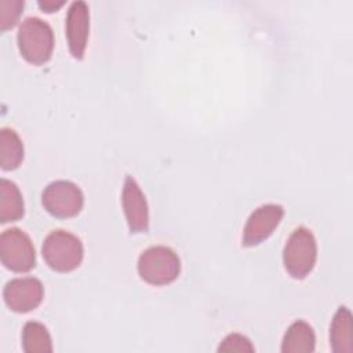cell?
<instances>
[{
	"instance_id": "cell-1",
	"label": "cell",
	"mask_w": 353,
	"mask_h": 353,
	"mask_svg": "<svg viewBox=\"0 0 353 353\" xmlns=\"http://www.w3.org/2000/svg\"><path fill=\"white\" fill-rule=\"evenodd\" d=\"M17 44L21 55L29 63L43 65L52 55L54 32L47 21L39 17H28L18 26Z\"/></svg>"
},
{
	"instance_id": "cell-2",
	"label": "cell",
	"mask_w": 353,
	"mask_h": 353,
	"mask_svg": "<svg viewBox=\"0 0 353 353\" xmlns=\"http://www.w3.org/2000/svg\"><path fill=\"white\" fill-rule=\"evenodd\" d=\"M41 255L52 270L69 273L80 266L84 256V247L76 234L63 229H55L46 236L41 245Z\"/></svg>"
},
{
	"instance_id": "cell-3",
	"label": "cell",
	"mask_w": 353,
	"mask_h": 353,
	"mask_svg": "<svg viewBox=\"0 0 353 353\" xmlns=\"http://www.w3.org/2000/svg\"><path fill=\"white\" fill-rule=\"evenodd\" d=\"M317 259V241L306 226L295 228L283 248V265L287 273L296 280L305 279L314 268Z\"/></svg>"
},
{
	"instance_id": "cell-4",
	"label": "cell",
	"mask_w": 353,
	"mask_h": 353,
	"mask_svg": "<svg viewBox=\"0 0 353 353\" xmlns=\"http://www.w3.org/2000/svg\"><path fill=\"white\" fill-rule=\"evenodd\" d=\"M137 270L139 277L148 284L165 285L179 276L181 259L170 247L152 245L141 252Z\"/></svg>"
},
{
	"instance_id": "cell-5",
	"label": "cell",
	"mask_w": 353,
	"mask_h": 353,
	"mask_svg": "<svg viewBox=\"0 0 353 353\" xmlns=\"http://www.w3.org/2000/svg\"><path fill=\"white\" fill-rule=\"evenodd\" d=\"M0 261L15 273H26L36 266V251L30 237L19 228H8L0 234Z\"/></svg>"
},
{
	"instance_id": "cell-6",
	"label": "cell",
	"mask_w": 353,
	"mask_h": 353,
	"mask_svg": "<svg viewBox=\"0 0 353 353\" xmlns=\"http://www.w3.org/2000/svg\"><path fill=\"white\" fill-rule=\"evenodd\" d=\"M41 204L44 210L55 218H73L83 208L84 194L72 181L58 179L44 188Z\"/></svg>"
},
{
	"instance_id": "cell-7",
	"label": "cell",
	"mask_w": 353,
	"mask_h": 353,
	"mask_svg": "<svg viewBox=\"0 0 353 353\" xmlns=\"http://www.w3.org/2000/svg\"><path fill=\"white\" fill-rule=\"evenodd\" d=\"M44 296V287L36 277H15L6 283L3 299L15 313H28L36 309Z\"/></svg>"
},
{
	"instance_id": "cell-8",
	"label": "cell",
	"mask_w": 353,
	"mask_h": 353,
	"mask_svg": "<svg viewBox=\"0 0 353 353\" xmlns=\"http://www.w3.org/2000/svg\"><path fill=\"white\" fill-rule=\"evenodd\" d=\"M284 208L276 203H266L255 208L243 229L241 243L244 247H254L265 241L280 225Z\"/></svg>"
},
{
	"instance_id": "cell-9",
	"label": "cell",
	"mask_w": 353,
	"mask_h": 353,
	"mask_svg": "<svg viewBox=\"0 0 353 353\" xmlns=\"http://www.w3.org/2000/svg\"><path fill=\"white\" fill-rule=\"evenodd\" d=\"M90 33V12L84 0L70 3L65 17V34L69 51L74 59H83Z\"/></svg>"
},
{
	"instance_id": "cell-10",
	"label": "cell",
	"mask_w": 353,
	"mask_h": 353,
	"mask_svg": "<svg viewBox=\"0 0 353 353\" xmlns=\"http://www.w3.org/2000/svg\"><path fill=\"white\" fill-rule=\"evenodd\" d=\"M121 205L131 233H146L149 229V207L143 192L134 176L127 175L123 183Z\"/></svg>"
},
{
	"instance_id": "cell-11",
	"label": "cell",
	"mask_w": 353,
	"mask_h": 353,
	"mask_svg": "<svg viewBox=\"0 0 353 353\" xmlns=\"http://www.w3.org/2000/svg\"><path fill=\"white\" fill-rule=\"evenodd\" d=\"M330 346L335 353L353 352L352 313L346 306H339L331 321Z\"/></svg>"
},
{
	"instance_id": "cell-12",
	"label": "cell",
	"mask_w": 353,
	"mask_h": 353,
	"mask_svg": "<svg viewBox=\"0 0 353 353\" xmlns=\"http://www.w3.org/2000/svg\"><path fill=\"white\" fill-rule=\"evenodd\" d=\"M316 346V335L309 323L295 320L285 331L281 341L283 353H312Z\"/></svg>"
},
{
	"instance_id": "cell-13",
	"label": "cell",
	"mask_w": 353,
	"mask_h": 353,
	"mask_svg": "<svg viewBox=\"0 0 353 353\" xmlns=\"http://www.w3.org/2000/svg\"><path fill=\"white\" fill-rule=\"evenodd\" d=\"M25 214L23 197L15 182L0 179V223L15 222Z\"/></svg>"
},
{
	"instance_id": "cell-14",
	"label": "cell",
	"mask_w": 353,
	"mask_h": 353,
	"mask_svg": "<svg viewBox=\"0 0 353 353\" xmlns=\"http://www.w3.org/2000/svg\"><path fill=\"white\" fill-rule=\"evenodd\" d=\"M25 154L23 142L18 132L10 127L0 130V167L4 171L18 168Z\"/></svg>"
},
{
	"instance_id": "cell-15",
	"label": "cell",
	"mask_w": 353,
	"mask_h": 353,
	"mask_svg": "<svg viewBox=\"0 0 353 353\" xmlns=\"http://www.w3.org/2000/svg\"><path fill=\"white\" fill-rule=\"evenodd\" d=\"M22 349L25 353H51L52 341L47 327L39 321H28L22 328Z\"/></svg>"
},
{
	"instance_id": "cell-16",
	"label": "cell",
	"mask_w": 353,
	"mask_h": 353,
	"mask_svg": "<svg viewBox=\"0 0 353 353\" xmlns=\"http://www.w3.org/2000/svg\"><path fill=\"white\" fill-rule=\"evenodd\" d=\"M23 6H25L23 0L22 1L21 0H12V1L1 0L0 1V29H1V32H6L7 29L12 28L17 23V21L23 10Z\"/></svg>"
},
{
	"instance_id": "cell-17",
	"label": "cell",
	"mask_w": 353,
	"mask_h": 353,
	"mask_svg": "<svg viewBox=\"0 0 353 353\" xmlns=\"http://www.w3.org/2000/svg\"><path fill=\"white\" fill-rule=\"evenodd\" d=\"M255 347L251 341L243 334H229L223 338L221 345L218 346V352H254Z\"/></svg>"
},
{
	"instance_id": "cell-18",
	"label": "cell",
	"mask_w": 353,
	"mask_h": 353,
	"mask_svg": "<svg viewBox=\"0 0 353 353\" xmlns=\"http://www.w3.org/2000/svg\"><path fill=\"white\" fill-rule=\"evenodd\" d=\"M37 4L46 12H52V11L58 10L59 7H62L65 4V1L63 0H59V1H57V0L55 1L54 0H39Z\"/></svg>"
}]
</instances>
